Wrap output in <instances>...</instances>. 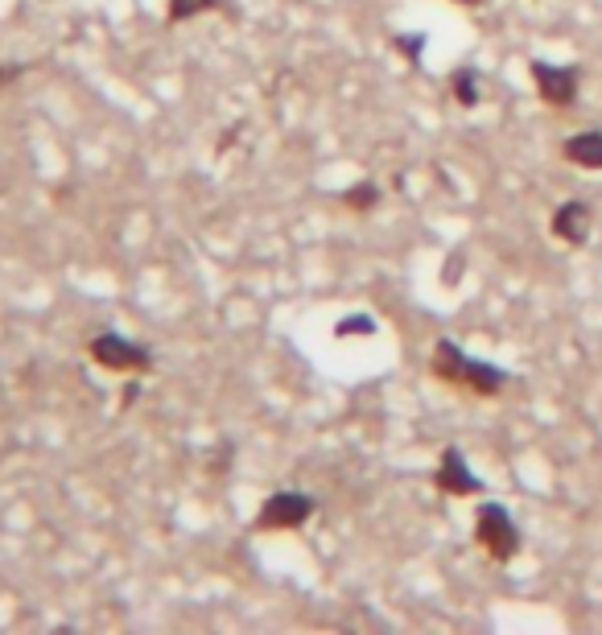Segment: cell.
<instances>
[{
    "label": "cell",
    "mask_w": 602,
    "mask_h": 635,
    "mask_svg": "<svg viewBox=\"0 0 602 635\" xmlns=\"http://www.w3.org/2000/svg\"><path fill=\"white\" fill-rule=\"evenodd\" d=\"M339 203L351 207V211H372V207L380 203V186L363 178V182H355V186H347V190L339 194Z\"/></svg>",
    "instance_id": "30bf717a"
},
{
    "label": "cell",
    "mask_w": 602,
    "mask_h": 635,
    "mask_svg": "<svg viewBox=\"0 0 602 635\" xmlns=\"http://www.w3.org/2000/svg\"><path fill=\"white\" fill-rule=\"evenodd\" d=\"M429 367H433V376H438V380H446L454 388H466L471 396H499V392H504V384H508L504 367L466 355L454 339H438V343H433Z\"/></svg>",
    "instance_id": "6da1fadb"
},
{
    "label": "cell",
    "mask_w": 602,
    "mask_h": 635,
    "mask_svg": "<svg viewBox=\"0 0 602 635\" xmlns=\"http://www.w3.org/2000/svg\"><path fill=\"white\" fill-rule=\"evenodd\" d=\"M590 223H594V215H590L586 198H565V203L553 211V219H549L553 236L565 240V244H574V248H582L590 240Z\"/></svg>",
    "instance_id": "52a82bcc"
},
{
    "label": "cell",
    "mask_w": 602,
    "mask_h": 635,
    "mask_svg": "<svg viewBox=\"0 0 602 635\" xmlns=\"http://www.w3.org/2000/svg\"><path fill=\"white\" fill-rule=\"evenodd\" d=\"M392 46L405 54L409 62H421V50H425V33H396Z\"/></svg>",
    "instance_id": "4fadbf2b"
},
{
    "label": "cell",
    "mask_w": 602,
    "mask_h": 635,
    "mask_svg": "<svg viewBox=\"0 0 602 635\" xmlns=\"http://www.w3.org/2000/svg\"><path fill=\"white\" fill-rule=\"evenodd\" d=\"M561 153L570 165H578V170H602V132L598 128L574 132V137L561 145Z\"/></svg>",
    "instance_id": "ba28073f"
},
{
    "label": "cell",
    "mask_w": 602,
    "mask_h": 635,
    "mask_svg": "<svg viewBox=\"0 0 602 635\" xmlns=\"http://www.w3.org/2000/svg\"><path fill=\"white\" fill-rule=\"evenodd\" d=\"M450 87H454V99L462 108H479V99H483V91H479V71H454L450 75Z\"/></svg>",
    "instance_id": "8fae6325"
},
{
    "label": "cell",
    "mask_w": 602,
    "mask_h": 635,
    "mask_svg": "<svg viewBox=\"0 0 602 635\" xmlns=\"http://www.w3.org/2000/svg\"><path fill=\"white\" fill-rule=\"evenodd\" d=\"M314 512H318V499L314 495H306V491H273L260 504L252 528L256 532H293V528L306 524Z\"/></svg>",
    "instance_id": "3957f363"
},
{
    "label": "cell",
    "mask_w": 602,
    "mask_h": 635,
    "mask_svg": "<svg viewBox=\"0 0 602 635\" xmlns=\"http://www.w3.org/2000/svg\"><path fill=\"white\" fill-rule=\"evenodd\" d=\"M87 351L91 359L104 367V372H128V376H145L153 367V347L128 339L120 330H99L87 339Z\"/></svg>",
    "instance_id": "7a4b0ae2"
},
{
    "label": "cell",
    "mask_w": 602,
    "mask_h": 635,
    "mask_svg": "<svg viewBox=\"0 0 602 635\" xmlns=\"http://www.w3.org/2000/svg\"><path fill=\"white\" fill-rule=\"evenodd\" d=\"M433 487H438L442 495H483V479L479 475H471V462L462 458V450L458 446H450L446 454H442V462H438V471H433Z\"/></svg>",
    "instance_id": "8992f818"
},
{
    "label": "cell",
    "mask_w": 602,
    "mask_h": 635,
    "mask_svg": "<svg viewBox=\"0 0 602 635\" xmlns=\"http://www.w3.org/2000/svg\"><path fill=\"white\" fill-rule=\"evenodd\" d=\"M334 334H339V339H351V334H376V318L351 314V318H343L339 326H334Z\"/></svg>",
    "instance_id": "7c38bea8"
},
{
    "label": "cell",
    "mask_w": 602,
    "mask_h": 635,
    "mask_svg": "<svg viewBox=\"0 0 602 635\" xmlns=\"http://www.w3.org/2000/svg\"><path fill=\"white\" fill-rule=\"evenodd\" d=\"M528 75H532V87H537V95L545 99L549 108H570L578 99V83H582L578 66H553L545 58H532Z\"/></svg>",
    "instance_id": "5b68a950"
},
{
    "label": "cell",
    "mask_w": 602,
    "mask_h": 635,
    "mask_svg": "<svg viewBox=\"0 0 602 635\" xmlns=\"http://www.w3.org/2000/svg\"><path fill=\"white\" fill-rule=\"evenodd\" d=\"M137 396H141V384H128V388L120 392V405H124V409H132V400H137Z\"/></svg>",
    "instance_id": "9a60e30c"
},
{
    "label": "cell",
    "mask_w": 602,
    "mask_h": 635,
    "mask_svg": "<svg viewBox=\"0 0 602 635\" xmlns=\"http://www.w3.org/2000/svg\"><path fill=\"white\" fill-rule=\"evenodd\" d=\"M25 75V66L21 62H9V66H0V87H9V83H17Z\"/></svg>",
    "instance_id": "5bb4252c"
},
{
    "label": "cell",
    "mask_w": 602,
    "mask_h": 635,
    "mask_svg": "<svg viewBox=\"0 0 602 635\" xmlns=\"http://www.w3.org/2000/svg\"><path fill=\"white\" fill-rule=\"evenodd\" d=\"M475 541L487 549L491 561L508 565L520 553V528L508 516V508L499 504H479V520H475Z\"/></svg>",
    "instance_id": "277c9868"
},
{
    "label": "cell",
    "mask_w": 602,
    "mask_h": 635,
    "mask_svg": "<svg viewBox=\"0 0 602 635\" xmlns=\"http://www.w3.org/2000/svg\"><path fill=\"white\" fill-rule=\"evenodd\" d=\"M223 0H170V9H165V21L170 25H182V21H194L203 13H215Z\"/></svg>",
    "instance_id": "9c48e42d"
},
{
    "label": "cell",
    "mask_w": 602,
    "mask_h": 635,
    "mask_svg": "<svg viewBox=\"0 0 602 635\" xmlns=\"http://www.w3.org/2000/svg\"><path fill=\"white\" fill-rule=\"evenodd\" d=\"M454 5H466V9H479V5H487V0H454Z\"/></svg>",
    "instance_id": "2e32d148"
}]
</instances>
